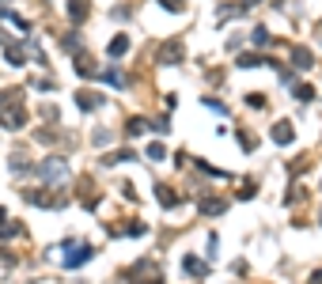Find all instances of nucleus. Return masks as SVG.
<instances>
[{"label": "nucleus", "instance_id": "6e6552de", "mask_svg": "<svg viewBox=\"0 0 322 284\" xmlns=\"http://www.w3.org/2000/svg\"><path fill=\"white\" fill-rule=\"evenodd\" d=\"M159 57H163V65H175V61L182 57V46H178V42H175V46H163Z\"/></svg>", "mask_w": 322, "mask_h": 284}, {"label": "nucleus", "instance_id": "f3484780", "mask_svg": "<svg viewBox=\"0 0 322 284\" xmlns=\"http://www.w3.org/2000/svg\"><path fill=\"white\" fill-rule=\"evenodd\" d=\"M254 65H262L254 53H243V57H239V69H254Z\"/></svg>", "mask_w": 322, "mask_h": 284}, {"label": "nucleus", "instance_id": "f8f14e48", "mask_svg": "<svg viewBox=\"0 0 322 284\" xmlns=\"http://www.w3.org/2000/svg\"><path fill=\"white\" fill-rule=\"evenodd\" d=\"M155 197H159V201H163V205H167V208H175V201H178L175 193H171V189L163 186V182H159V186H155Z\"/></svg>", "mask_w": 322, "mask_h": 284}, {"label": "nucleus", "instance_id": "4be33fe9", "mask_svg": "<svg viewBox=\"0 0 322 284\" xmlns=\"http://www.w3.org/2000/svg\"><path fill=\"white\" fill-rule=\"evenodd\" d=\"M243 4H258V0H243Z\"/></svg>", "mask_w": 322, "mask_h": 284}, {"label": "nucleus", "instance_id": "9d476101", "mask_svg": "<svg viewBox=\"0 0 322 284\" xmlns=\"http://www.w3.org/2000/svg\"><path fill=\"white\" fill-rule=\"evenodd\" d=\"M182 265H186V269H190L194 276H205V273H209V265H201V258H194V254H190V258L182 261Z\"/></svg>", "mask_w": 322, "mask_h": 284}, {"label": "nucleus", "instance_id": "aec40b11", "mask_svg": "<svg viewBox=\"0 0 322 284\" xmlns=\"http://www.w3.org/2000/svg\"><path fill=\"white\" fill-rule=\"evenodd\" d=\"M254 46H269V35H265V27H262V31H254Z\"/></svg>", "mask_w": 322, "mask_h": 284}, {"label": "nucleus", "instance_id": "6ab92c4d", "mask_svg": "<svg viewBox=\"0 0 322 284\" xmlns=\"http://www.w3.org/2000/svg\"><path fill=\"white\" fill-rule=\"evenodd\" d=\"M159 4H163L167 12H182V8H186V0H159Z\"/></svg>", "mask_w": 322, "mask_h": 284}, {"label": "nucleus", "instance_id": "412c9836", "mask_svg": "<svg viewBox=\"0 0 322 284\" xmlns=\"http://www.w3.org/2000/svg\"><path fill=\"white\" fill-rule=\"evenodd\" d=\"M311 284H322V273H314V280H311Z\"/></svg>", "mask_w": 322, "mask_h": 284}, {"label": "nucleus", "instance_id": "7ed1b4c3", "mask_svg": "<svg viewBox=\"0 0 322 284\" xmlns=\"http://www.w3.org/2000/svg\"><path fill=\"white\" fill-rule=\"evenodd\" d=\"M292 137H296V129H292L288 121H277V125H273V140H277V144H292Z\"/></svg>", "mask_w": 322, "mask_h": 284}, {"label": "nucleus", "instance_id": "4468645a", "mask_svg": "<svg viewBox=\"0 0 322 284\" xmlns=\"http://www.w3.org/2000/svg\"><path fill=\"white\" fill-rule=\"evenodd\" d=\"M8 65H23V46H8Z\"/></svg>", "mask_w": 322, "mask_h": 284}, {"label": "nucleus", "instance_id": "9b49d317", "mask_svg": "<svg viewBox=\"0 0 322 284\" xmlns=\"http://www.w3.org/2000/svg\"><path fill=\"white\" fill-rule=\"evenodd\" d=\"M76 106H80V110H95V106H99V95H84V91H80L76 95Z\"/></svg>", "mask_w": 322, "mask_h": 284}, {"label": "nucleus", "instance_id": "20e7f679", "mask_svg": "<svg viewBox=\"0 0 322 284\" xmlns=\"http://www.w3.org/2000/svg\"><path fill=\"white\" fill-rule=\"evenodd\" d=\"M292 65H296V69H311V65H314L311 50H307V46H299V50H292Z\"/></svg>", "mask_w": 322, "mask_h": 284}, {"label": "nucleus", "instance_id": "2eb2a0df", "mask_svg": "<svg viewBox=\"0 0 322 284\" xmlns=\"http://www.w3.org/2000/svg\"><path fill=\"white\" fill-rule=\"evenodd\" d=\"M163 155H167V148H163V144H148V159H155V163H159Z\"/></svg>", "mask_w": 322, "mask_h": 284}, {"label": "nucleus", "instance_id": "423d86ee", "mask_svg": "<svg viewBox=\"0 0 322 284\" xmlns=\"http://www.w3.org/2000/svg\"><path fill=\"white\" fill-rule=\"evenodd\" d=\"M201 212L220 216V212H224V201H220V197H201Z\"/></svg>", "mask_w": 322, "mask_h": 284}, {"label": "nucleus", "instance_id": "dca6fc26", "mask_svg": "<svg viewBox=\"0 0 322 284\" xmlns=\"http://www.w3.org/2000/svg\"><path fill=\"white\" fill-rule=\"evenodd\" d=\"M76 72H80V76H95V65H87V57H80L76 61Z\"/></svg>", "mask_w": 322, "mask_h": 284}, {"label": "nucleus", "instance_id": "a211bd4d", "mask_svg": "<svg viewBox=\"0 0 322 284\" xmlns=\"http://www.w3.org/2000/svg\"><path fill=\"white\" fill-rule=\"evenodd\" d=\"M140 133H144V121L133 118V121H129V137H140Z\"/></svg>", "mask_w": 322, "mask_h": 284}, {"label": "nucleus", "instance_id": "f03ea898", "mask_svg": "<svg viewBox=\"0 0 322 284\" xmlns=\"http://www.w3.org/2000/svg\"><path fill=\"white\" fill-rule=\"evenodd\" d=\"M61 246L68 250V254H65V265H68V269H72V265H80V261H87V258H91V246H72V242H61Z\"/></svg>", "mask_w": 322, "mask_h": 284}, {"label": "nucleus", "instance_id": "0eeeda50", "mask_svg": "<svg viewBox=\"0 0 322 284\" xmlns=\"http://www.w3.org/2000/svg\"><path fill=\"white\" fill-rule=\"evenodd\" d=\"M68 16H72V23H80V19L87 16V0H72V4H68Z\"/></svg>", "mask_w": 322, "mask_h": 284}, {"label": "nucleus", "instance_id": "1a4fd4ad", "mask_svg": "<svg viewBox=\"0 0 322 284\" xmlns=\"http://www.w3.org/2000/svg\"><path fill=\"white\" fill-rule=\"evenodd\" d=\"M292 95H296L299 103H311V99H314V87L311 84H296V87H292Z\"/></svg>", "mask_w": 322, "mask_h": 284}, {"label": "nucleus", "instance_id": "ddd939ff", "mask_svg": "<svg viewBox=\"0 0 322 284\" xmlns=\"http://www.w3.org/2000/svg\"><path fill=\"white\" fill-rule=\"evenodd\" d=\"M102 80H106V84H110V87H125V76H121L118 69H110V72H102Z\"/></svg>", "mask_w": 322, "mask_h": 284}, {"label": "nucleus", "instance_id": "f257e3e1", "mask_svg": "<svg viewBox=\"0 0 322 284\" xmlns=\"http://www.w3.org/2000/svg\"><path fill=\"white\" fill-rule=\"evenodd\" d=\"M65 174H68L65 159H53V155H50V159L42 163V178L50 182V186H61V178H65Z\"/></svg>", "mask_w": 322, "mask_h": 284}, {"label": "nucleus", "instance_id": "39448f33", "mask_svg": "<svg viewBox=\"0 0 322 284\" xmlns=\"http://www.w3.org/2000/svg\"><path fill=\"white\" fill-rule=\"evenodd\" d=\"M125 50H129V38H125V35L110 38V46H106V53H110V57H125Z\"/></svg>", "mask_w": 322, "mask_h": 284}]
</instances>
